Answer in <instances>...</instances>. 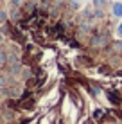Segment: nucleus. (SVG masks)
<instances>
[{"label":"nucleus","instance_id":"nucleus-3","mask_svg":"<svg viewBox=\"0 0 122 124\" xmlns=\"http://www.w3.org/2000/svg\"><path fill=\"white\" fill-rule=\"evenodd\" d=\"M106 95H108V99H110V102H113V104H119V102H120V97L117 95L115 92H111V90H110V92L106 93Z\"/></svg>","mask_w":122,"mask_h":124},{"label":"nucleus","instance_id":"nucleus-1","mask_svg":"<svg viewBox=\"0 0 122 124\" xmlns=\"http://www.w3.org/2000/svg\"><path fill=\"white\" fill-rule=\"evenodd\" d=\"M106 41H108V38L106 36H104V34H100V36H99V34H95V36L93 38H92V45H93V47H102L104 43H106Z\"/></svg>","mask_w":122,"mask_h":124},{"label":"nucleus","instance_id":"nucleus-2","mask_svg":"<svg viewBox=\"0 0 122 124\" xmlns=\"http://www.w3.org/2000/svg\"><path fill=\"white\" fill-rule=\"evenodd\" d=\"M111 13L115 18H122V2H115L111 6Z\"/></svg>","mask_w":122,"mask_h":124},{"label":"nucleus","instance_id":"nucleus-4","mask_svg":"<svg viewBox=\"0 0 122 124\" xmlns=\"http://www.w3.org/2000/svg\"><path fill=\"white\" fill-rule=\"evenodd\" d=\"M102 113H104L102 110H95V112H93V119H95V121H99V119L102 117Z\"/></svg>","mask_w":122,"mask_h":124},{"label":"nucleus","instance_id":"nucleus-5","mask_svg":"<svg viewBox=\"0 0 122 124\" xmlns=\"http://www.w3.org/2000/svg\"><path fill=\"white\" fill-rule=\"evenodd\" d=\"M117 34H119V36L122 38V22L119 23V27H117Z\"/></svg>","mask_w":122,"mask_h":124}]
</instances>
